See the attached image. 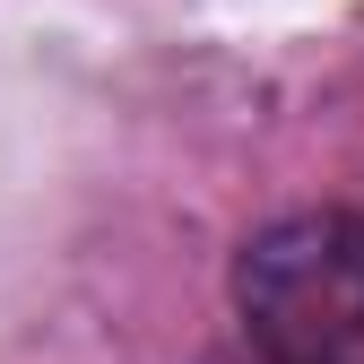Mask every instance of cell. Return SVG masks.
Masks as SVG:
<instances>
[{
    "mask_svg": "<svg viewBox=\"0 0 364 364\" xmlns=\"http://www.w3.org/2000/svg\"><path fill=\"white\" fill-rule=\"evenodd\" d=\"M235 312L260 364H364V208H295L235 260Z\"/></svg>",
    "mask_w": 364,
    "mask_h": 364,
    "instance_id": "1",
    "label": "cell"
}]
</instances>
